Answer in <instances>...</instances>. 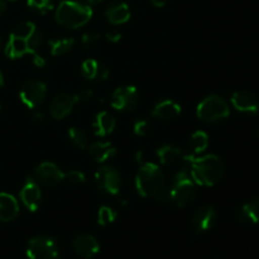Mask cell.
<instances>
[{
    "instance_id": "6da1fadb",
    "label": "cell",
    "mask_w": 259,
    "mask_h": 259,
    "mask_svg": "<svg viewBox=\"0 0 259 259\" xmlns=\"http://www.w3.org/2000/svg\"><path fill=\"white\" fill-rule=\"evenodd\" d=\"M43 34L33 22H23L12 30L5 46V55L12 60L27 53H35L42 43Z\"/></svg>"
},
{
    "instance_id": "7a4b0ae2",
    "label": "cell",
    "mask_w": 259,
    "mask_h": 259,
    "mask_svg": "<svg viewBox=\"0 0 259 259\" xmlns=\"http://www.w3.org/2000/svg\"><path fill=\"white\" fill-rule=\"evenodd\" d=\"M190 176L200 186H214L222 181L225 172L224 162L215 154L189 158Z\"/></svg>"
},
{
    "instance_id": "3957f363",
    "label": "cell",
    "mask_w": 259,
    "mask_h": 259,
    "mask_svg": "<svg viewBox=\"0 0 259 259\" xmlns=\"http://www.w3.org/2000/svg\"><path fill=\"white\" fill-rule=\"evenodd\" d=\"M93 18V8L75 0H62L56 9V22L68 29H77Z\"/></svg>"
},
{
    "instance_id": "277c9868",
    "label": "cell",
    "mask_w": 259,
    "mask_h": 259,
    "mask_svg": "<svg viewBox=\"0 0 259 259\" xmlns=\"http://www.w3.org/2000/svg\"><path fill=\"white\" fill-rule=\"evenodd\" d=\"M166 185L163 171L153 162H142L136 176V189L143 197H153Z\"/></svg>"
},
{
    "instance_id": "5b68a950",
    "label": "cell",
    "mask_w": 259,
    "mask_h": 259,
    "mask_svg": "<svg viewBox=\"0 0 259 259\" xmlns=\"http://www.w3.org/2000/svg\"><path fill=\"white\" fill-rule=\"evenodd\" d=\"M196 115L205 123L217 124L230 115V108L222 96L210 95L197 105Z\"/></svg>"
},
{
    "instance_id": "8992f818",
    "label": "cell",
    "mask_w": 259,
    "mask_h": 259,
    "mask_svg": "<svg viewBox=\"0 0 259 259\" xmlns=\"http://www.w3.org/2000/svg\"><path fill=\"white\" fill-rule=\"evenodd\" d=\"M187 171H181L175 176L171 185L172 204L185 207L191 204L196 197V186Z\"/></svg>"
},
{
    "instance_id": "52a82bcc",
    "label": "cell",
    "mask_w": 259,
    "mask_h": 259,
    "mask_svg": "<svg viewBox=\"0 0 259 259\" xmlns=\"http://www.w3.org/2000/svg\"><path fill=\"white\" fill-rule=\"evenodd\" d=\"M27 257L29 259H55L58 257V245L53 238L37 235L28 242Z\"/></svg>"
},
{
    "instance_id": "ba28073f",
    "label": "cell",
    "mask_w": 259,
    "mask_h": 259,
    "mask_svg": "<svg viewBox=\"0 0 259 259\" xmlns=\"http://www.w3.org/2000/svg\"><path fill=\"white\" fill-rule=\"evenodd\" d=\"M95 184L104 194L116 196L120 192L121 187L120 172L111 166L101 167L95 174Z\"/></svg>"
},
{
    "instance_id": "9c48e42d",
    "label": "cell",
    "mask_w": 259,
    "mask_h": 259,
    "mask_svg": "<svg viewBox=\"0 0 259 259\" xmlns=\"http://www.w3.org/2000/svg\"><path fill=\"white\" fill-rule=\"evenodd\" d=\"M47 96V86L39 80H28L20 89L19 98L27 108L34 109L45 101Z\"/></svg>"
},
{
    "instance_id": "30bf717a",
    "label": "cell",
    "mask_w": 259,
    "mask_h": 259,
    "mask_svg": "<svg viewBox=\"0 0 259 259\" xmlns=\"http://www.w3.org/2000/svg\"><path fill=\"white\" fill-rule=\"evenodd\" d=\"M139 103V93L134 86H121L113 93L110 99L111 108L123 113H129L137 108Z\"/></svg>"
},
{
    "instance_id": "8fae6325",
    "label": "cell",
    "mask_w": 259,
    "mask_h": 259,
    "mask_svg": "<svg viewBox=\"0 0 259 259\" xmlns=\"http://www.w3.org/2000/svg\"><path fill=\"white\" fill-rule=\"evenodd\" d=\"M19 196L24 206L29 211H37L40 206V201H42V191H40L37 180L33 179L32 176L28 177L25 180V184L23 185L22 190H20Z\"/></svg>"
},
{
    "instance_id": "7c38bea8",
    "label": "cell",
    "mask_w": 259,
    "mask_h": 259,
    "mask_svg": "<svg viewBox=\"0 0 259 259\" xmlns=\"http://www.w3.org/2000/svg\"><path fill=\"white\" fill-rule=\"evenodd\" d=\"M65 172L52 162H42L35 168V180L47 187H56L63 181Z\"/></svg>"
},
{
    "instance_id": "4fadbf2b",
    "label": "cell",
    "mask_w": 259,
    "mask_h": 259,
    "mask_svg": "<svg viewBox=\"0 0 259 259\" xmlns=\"http://www.w3.org/2000/svg\"><path fill=\"white\" fill-rule=\"evenodd\" d=\"M75 95L70 94H58L52 99L50 104V114L55 120H62L72 111L76 105Z\"/></svg>"
},
{
    "instance_id": "5bb4252c",
    "label": "cell",
    "mask_w": 259,
    "mask_h": 259,
    "mask_svg": "<svg viewBox=\"0 0 259 259\" xmlns=\"http://www.w3.org/2000/svg\"><path fill=\"white\" fill-rule=\"evenodd\" d=\"M72 248L77 255L81 258H93L100 250V244L98 239L91 234H81L76 237L72 242Z\"/></svg>"
},
{
    "instance_id": "9a60e30c",
    "label": "cell",
    "mask_w": 259,
    "mask_h": 259,
    "mask_svg": "<svg viewBox=\"0 0 259 259\" xmlns=\"http://www.w3.org/2000/svg\"><path fill=\"white\" fill-rule=\"evenodd\" d=\"M217 222V211L212 206H201L192 217V228L197 234L209 232Z\"/></svg>"
},
{
    "instance_id": "2e32d148",
    "label": "cell",
    "mask_w": 259,
    "mask_h": 259,
    "mask_svg": "<svg viewBox=\"0 0 259 259\" xmlns=\"http://www.w3.org/2000/svg\"><path fill=\"white\" fill-rule=\"evenodd\" d=\"M232 104L238 111L245 114L259 113V100L250 91H237L232 96Z\"/></svg>"
},
{
    "instance_id": "e0dca14e",
    "label": "cell",
    "mask_w": 259,
    "mask_h": 259,
    "mask_svg": "<svg viewBox=\"0 0 259 259\" xmlns=\"http://www.w3.org/2000/svg\"><path fill=\"white\" fill-rule=\"evenodd\" d=\"M181 114V106L172 99H164L156 104L153 108V116L162 121L174 120Z\"/></svg>"
},
{
    "instance_id": "ac0fdd59",
    "label": "cell",
    "mask_w": 259,
    "mask_h": 259,
    "mask_svg": "<svg viewBox=\"0 0 259 259\" xmlns=\"http://www.w3.org/2000/svg\"><path fill=\"white\" fill-rule=\"evenodd\" d=\"M19 214V204L13 195L0 192V222H13Z\"/></svg>"
},
{
    "instance_id": "d6986e66",
    "label": "cell",
    "mask_w": 259,
    "mask_h": 259,
    "mask_svg": "<svg viewBox=\"0 0 259 259\" xmlns=\"http://www.w3.org/2000/svg\"><path fill=\"white\" fill-rule=\"evenodd\" d=\"M105 17L111 24H124L131 19V9L125 3H113L105 12Z\"/></svg>"
},
{
    "instance_id": "ffe728a7",
    "label": "cell",
    "mask_w": 259,
    "mask_h": 259,
    "mask_svg": "<svg viewBox=\"0 0 259 259\" xmlns=\"http://www.w3.org/2000/svg\"><path fill=\"white\" fill-rule=\"evenodd\" d=\"M116 126V120L109 111H100L94 121V129L98 137H106L114 132Z\"/></svg>"
},
{
    "instance_id": "44dd1931",
    "label": "cell",
    "mask_w": 259,
    "mask_h": 259,
    "mask_svg": "<svg viewBox=\"0 0 259 259\" xmlns=\"http://www.w3.org/2000/svg\"><path fill=\"white\" fill-rule=\"evenodd\" d=\"M89 153L90 156L95 159L96 162H106L108 159H110L111 157L115 156L116 149L110 142H95V143L91 144L89 147Z\"/></svg>"
},
{
    "instance_id": "7402d4cb",
    "label": "cell",
    "mask_w": 259,
    "mask_h": 259,
    "mask_svg": "<svg viewBox=\"0 0 259 259\" xmlns=\"http://www.w3.org/2000/svg\"><path fill=\"white\" fill-rule=\"evenodd\" d=\"M238 222L242 224H259V199H253L237 212Z\"/></svg>"
},
{
    "instance_id": "603a6c76",
    "label": "cell",
    "mask_w": 259,
    "mask_h": 259,
    "mask_svg": "<svg viewBox=\"0 0 259 259\" xmlns=\"http://www.w3.org/2000/svg\"><path fill=\"white\" fill-rule=\"evenodd\" d=\"M157 157H158L161 163L166 164V166H172V164H176L177 162L184 158V153L179 147L166 144V146H162L161 148L157 149Z\"/></svg>"
},
{
    "instance_id": "cb8c5ba5",
    "label": "cell",
    "mask_w": 259,
    "mask_h": 259,
    "mask_svg": "<svg viewBox=\"0 0 259 259\" xmlns=\"http://www.w3.org/2000/svg\"><path fill=\"white\" fill-rule=\"evenodd\" d=\"M48 45H50L51 53L53 56H62L72 50L73 46H75V40L70 37L53 38V39L48 40Z\"/></svg>"
},
{
    "instance_id": "d4e9b609",
    "label": "cell",
    "mask_w": 259,
    "mask_h": 259,
    "mask_svg": "<svg viewBox=\"0 0 259 259\" xmlns=\"http://www.w3.org/2000/svg\"><path fill=\"white\" fill-rule=\"evenodd\" d=\"M189 144L194 154H200L209 147V137H207L205 132L197 131L192 133V136L190 137Z\"/></svg>"
},
{
    "instance_id": "484cf974",
    "label": "cell",
    "mask_w": 259,
    "mask_h": 259,
    "mask_svg": "<svg viewBox=\"0 0 259 259\" xmlns=\"http://www.w3.org/2000/svg\"><path fill=\"white\" fill-rule=\"evenodd\" d=\"M67 136L71 143H72L75 147H77V148L80 149L88 148L89 136L83 129L77 128V126H72V128L68 129Z\"/></svg>"
},
{
    "instance_id": "4316f807",
    "label": "cell",
    "mask_w": 259,
    "mask_h": 259,
    "mask_svg": "<svg viewBox=\"0 0 259 259\" xmlns=\"http://www.w3.org/2000/svg\"><path fill=\"white\" fill-rule=\"evenodd\" d=\"M100 63L101 62L93 60V58H89V60L83 61L82 65H81V73H82L83 77L90 81H96V76H98Z\"/></svg>"
},
{
    "instance_id": "83f0119b",
    "label": "cell",
    "mask_w": 259,
    "mask_h": 259,
    "mask_svg": "<svg viewBox=\"0 0 259 259\" xmlns=\"http://www.w3.org/2000/svg\"><path fill=\"white\" fill-rule=\"evenodd\" d=\"M116 219V211L113 207L108 206V205H104L99 209L98 211V224L99 225H105L111 224V223L115 222Z\"/></svg>"
},
{
    "instance_id": "f1b7e54d",
    "label": "cell",
    "mask_w": 259,
    "mask_h": 259,
    "mask_svg": "<svg viewBox=\"0 0 259 259\" xmlns=\"http://www.w3.org/2000/svg\"><path fill=\"white\" fill-rule=\"evenodd\" d=\"M28 7L35 13L39 14H46L53 9V4L51 0H28Z\"/></svg>"
},
{
    "instance_id": "f546056e",
    "label": "cell",
    "mask_w": 259,
    "mask_h": 259,
    "mask_svg": "<svg viewBox=\"0 0 259 259\" xmlns=\"http://www.w3.org/2000/svg\"><path fill=\"white\" fill-rule=\"evenodd\" d=\"M63 181H66L70 185H82L86 181L85 174L82 171H78V169H71V171L66 172L65 176H63Z\"/></svg>"
},
{
    "instance_id": "4dcf8cb0",
    "label": "cell",
    "mask_w": 259,
    "mask_h": 259,
    "mask_svg": "<svg viewBox=\"0 0 259 259\" xmlns=\"http://www.w3.org/2000/svg\"><path fill=\"white\" fill-rule=\"evenodd\" d=\"M154 199L158 204L161 205H169L172 204V194H171V186H167L164 185L156 195H154Z\"/></svg>"
},
{
    "instance_id": "1f68e13d",
    "label": "cell",
    "mask_w": 259,
    "mask_h": 259,
    "mask_svg": "<svg viewBox=\"0 0 259 259\" xmlns=\"http://www.w3.org/2000/svg\"><path fill=\"white\" fill-rule=\"evenodd\" d=\"M133 131L139 137L147 136L151 132V123L147 119H139V120H137L134 123Z\"/></svg>"
},
{
    "instance_id": "d6a6232c",
    "label": "cell",
    "mask_w": 259,
    "mask_h": 259,
    "mask_svg": "<svg viewBox=\"0 0 259 259\" xmlns=\"http://www.w3.org/2000/svg\"><path fill=\"white\" fill-rule=\"evenodd\" d=\"M100 38H101L100 35L96 34V33L94 32L85 33V34L82 35V45L88 48H93L100 42Z\"/></svg>"
},
{
    "instance_id": "836d02e7",
    "label": "cell",
    "mask_w": 259,
    "mask_h": 259,
    "mask_svg": "<svg viewBox=\"0 0 259 259\" xmlns=\"http://www.w3.org/2000/svg\"><path fill=\"white\" fill-rule=\"evenodd\" d=\"M94 93L89 89H85V90H81L80 93L76 94L75 99H76V103H89V101L93 99Z\"/></svg>"
},
{
    "instance_id": "e575fe53",
    "label": "cell",
    "mask_w": 259,
    "mask_h": 259,
    "mask_svg": "<svg viewBox=\"0 0 259 259\" xmlns=\"http://www.w3.org/2000/svg\"><path fill=\"white\" fill-rule=\"evenodd\" d=\"M105 38L109 40V42L116 43L121 39V34L119 32H116V30H111V32L106 33Z\"/></svg>"
},
{
    "instance_id": "d590c367",
    "label": "cell",
    "mask_w": 259,
    "mask_h": 259,
    "mask_svg": "<svg viewBox=\"0 0 259 259\" xmlns=\"http://www.w3.org/2000/svg\"><path fill=\"white\" fill-rule=\"evenodd\" d=\"M33 63L38 67H45L46 66V60L38 53H33Z\"/></svg>"
},
{
    "instance_id": "8d00e7d4",
    "label": "cell",
    "mask_w": 259,
    "mask_h": 259,
    "mask_svg": "<svg viewBox=\"0 0 259 259\" xmlns=\"http://www.w3.org/2000/svg\"><path fill=\"white\" fill-rule=\"evenodd\" d=\"M43 120H45V116H43V114L40 113V111H38V113L33 114V121H34V123L40 124Z\"/></svg>"
},
{
    "instance_id": "74e56055",
    "label": "cell",
    "mask_w": 259,
    "mask_h": 259,
    "mask_svg": "<svg viewBox=\"0 0 259 259\" xmlns=\"http://www.w3.org/2000/svg\"><path fill=\"white\" fill-rule=\"evenodd\" d=\"M151 2H152V4L154 5V7L162 8V7H164L167 3H168V0H151Z\"/></svg>"
},
{
    "instance_id": "f35d334b",
    "label": "cell",
    "mask_w": 259,
    "mask_h": 259,
    "mask_svg": "<svg viewBox=\"0 0 259 259\" xmlns=\"http://www.w3.org/2000/svg\"><path fill=\"white\" fill-rule=\"evenodd\" d=\"M7 10V4H5V0H0V17L5 13Z\"/></svg>"
},
{
    "instance_id": "ab89813d",
    "label": "cell",
    "mask_w": 259,
    "mask_h": 259,
    "mask_svg": "<svg viewBox=\"0 0 259 259\" xmlns=\"http://www.w3.org/2000/svg\"><path fill=\"white\" fill-rule=\"evenodd\" d=\"M88 2L90 3V4H100V3L105 2V0H88Z\"/></svg>"
},
{
    "instance_id": "60d3db41",
    "label": "cell",
    "mask_w": 259,
    "mask_h": 259,
    "mask_svg": "<svg viewBox=\"0 0 259 259\" xmlns=\"http://www.w3.org/2000/svg\"><path fill=\"white\" fill-rule=\"evenodd\" d=\"M3 85H4V76H3V73L0 72V88H2Z\"/></svg>"
},
{
    "instance_id": "b9f144b4",
    "label": "cell",
    "mask_w": 259,
    "mask_h": 259,
    "mask_svg": "<svg viewBox=\"0 0 259 259\" xmlns=\"http://www.w3.org/2000/svg\"><path fill=\"white\" fill-rule=\"evenodd\" d=\"M0 48H2V39H0Z\"/></svg>"
},
{
    "instance_id": "7bdbcfd3",
    "label": "cell",
    "mask_w": 259,
    "mask_h": 259,
    "mask_svg": "<svg viewBox=\"0 0 259 259\" xmlns=\"http://www.w3.org/2000/svg\"><path fill=\"white\" fill-rule=\"evenodd\" d=\"M55 259H62V258H58V257H57V258H55Z\"/></svg>"
},
{
    "instance_id": "ee69618b",
    "label": "cell",
    "mask_w": 259,
    "mask_h": 259,
    "mask_svg": "<svg viewBox=\"0 0 259 259\" xmlns=\"http://www.w3.org/2000/svg\"><path fill=\"white\" fill-rule=\"evenodd\" d=\"M9 2H14V0H9Z\"/></svg>"
}]
</instances>
